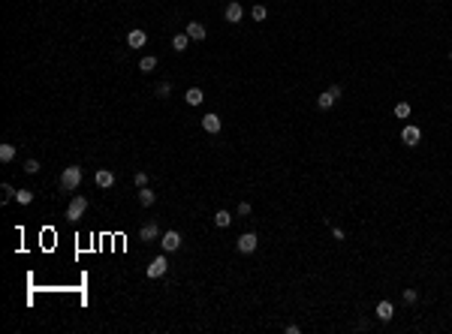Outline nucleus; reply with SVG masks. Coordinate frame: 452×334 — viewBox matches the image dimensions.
Here are the masks:
<instances>
[{
    "label": "nucleus",
    "mask_w": 452,
    "mask_h": 334,
    "mask_svg": "<svg viewBox=\"0 0 452 334\" xmlns=\"http://www.w3.org/2000/svg\"><path fill=\"white\" fill-rule=\"evenodd\" d=\"M82 184V169L79 166H66L63 172H61V187L63 190H76Z\"/></svg>",
    "instance_id": "f257e3e1"
},
{
    "label": "nucleus",
    "mask_w": 452,
    "mask_h": 334,
    "mask_svg": "<svg viewBox=\"0 0 452 334\" xmlns=\"http://www.w3.org/2000/svg\"><path fill=\"white\" fill-rule=\"evenodd\" d=\"M341 99V84H332V87H329V91H323L320 94V99H317V105H320V109L326 112V109H332V105Z\"/></svg>",
    "instance_id": "f03ea898"
},
{
    "label": "nucleus",
    "mask_w": 452,
    "mask_h": 334,
    "mask_svg": "<svg viewBox=\"0 0 452 334\" xmlns=\"http://www.w3.org/2000/svg\"><path fill=\"white\" fill-rule=\"evenodd\" d=\"M84 211H88V199H84V196H76L73 202L66 205V217H69V220H82Z\"/></svg>",
    "instance_id": "7ed1b4c3"
},
{
    "label": "nucleus",
    "mask_w": 452,
    "mask_h": 334,
    "mask_svg": "<svg viewBox=\"0 0 452 334\" xmlns=\"http://www.w3.org/2000/svg\"><path fill=\"white\" fill-rule=\"evenodd\" d=\"M235 247H238V253H245V256H247V253H253V250L259 247V238H256L253 232H245V235L235 241Z\"/></svg>",
    "instance_id": "20e7f679"
},
{
    "label": "nucleus",
    "mask_w": 452,
    "mask_h": 334,
    "mask_svg": "<svg viewBox=\"0 0 452 334\" xmlns=\"http://www.w3.org/2000/svg\"><path fill=\"white\" fill-rule=\"evenodd\" d=\"M401 142H404L407 148H416V145L422 142V130H419V127H413V124L404 127V130H401Z\"/></svg>",
    "instance_id": "39448f33"
},
{
    "label": "nucleus",
    "mask_w": 452,
    "mask_h": 334,
    "mask_svg": "<svg viewBox=\"0 0 452 334\" xmlns=\"http://www.w3.org/2000/svg\"><path fill=\"white\" fill-rule=\"evenodd\" d=\"M166 271H169V262H166V256H157V259H151V265H148V277H151V280L163 277Z\"/></svg>",
    "instance_id": "423d86ee"
},
{
    "label": "nucleus",
    "mask_w": 452,
    "mask_h": 334,
    "mask_svg": "<svg viewBox=\"0 0 452 334\" xmlns=\"http://www.w3.org/2000/svg\"><path fill=\"white\" fill-rule=\"evenodd\" d=\"M223 19L229 21V24H238L241 19H245V9H241V3H238V0H232V3L223 9Z\"/></svg>",
    "instance_id": "0eeeda50"
},
{
    "label": "nucleus",
    "mask_w": 452,
    "mask_h": 334,
    "mask_svg": "<svg viewBox=\"0 0 452 334\" xmlns=\"http://www.w3.org/2000/svg\"><path fill=\"white\" fill-rule=\"evenodd\" d=\"M160 244H163V250H166V253H175V250L181 247V235H178L175 229H169V232L160 238Z\"/></svg>",
    "instance_id": "6e6552de"
},
{
    "label": "nucleus",
    "mask_w": 452,
    "mask_h": 334,
    "mask_svg": "<svg viewBox=\"0 0 452 334\" xmlns=\"http://www.w3.org/2000/svg\"><path fill=\"white\" fill-rule=\"evenodd\" d=\"M145 42H148V33H145V30H139V27H136V30L127 33V45H130V48H142Z\"/></svg>",
    "instance_id": "1a4fd4ad"
},
{
    "label": "nucleus",
    "mask_w": 452,
    "mask_h": 334,
    "mask_svg": "<svg viewBox=\"0 0 452 334\" xmlns=\"http://www.w3.org/2000/svg\"><path fill=\"white\" fill-rule=\"evenodd\" d=\"M220 127H223V124H220V118H217L214 112H208V115L202 118V130H205V133L214 136V133H220Z\"/></svg>",
    "instance_id": "9d476101"
},
{
    "label": "nucleus",
    "mask_w": 452,
    "mask_h": 334,
    "mask_svg": "<svg viewBox=\"0 0 452 334\" xmlns=\"http://www.w3.org/2000/svg\"><path fill=\"white\" fill-rule=\"evenodd\" d=\"M139 238H142V241H160V226L157 223H145L142 232H139Z\"/></svg>",
    "instance_id": "9b49d317"
},
{
    "label": "nucleus",
    "mask_w": 452,
    "mask_h": 334,
    "mask_svg": "<svg viewBox=\"0 0 452 334\" xmlns=\"http://www.w3.org/2000/svg\"><path fill=\"white\" fill-rule=\"evenodd\" d=\"M392 316H395V307H392V301H380V304H377V319H380V322H389Z\"/></svg>",
    "instance_id": "f8f14e48"
},
{
    "label": "nucleus",
    "mask_w": 452,
    "mask_h": 334,
    "mask_svg": "<svg viewBox=\"0 0 452 334\" xmlns=\"http://www.w3.org/2000/svg\"><path fill=\"white\" fill-rule=\"evenodd\" d=\"M154 199H157V193H154L151 187H139V205H142V208H151Z\"/></svg>",
    "instance_id": "ddd939ff"
},
{
    "label": "nucleus",
    "mask_w": 452,
    "mask_h": 334,
    "mask_svg": "<svg viewBox=\"0 0 452 334\" xmlns=\"http://www.w3.org/2000/svg\"><path fill=\"white\" fill-rule=\"evenodd\" d=\"M187 37L196 39V42H202V39H205V27H202L199 21H190V24H187Z\"/></svg>",
    "instance_id": "4468645a"
},
{
    "label": "nucleus",
    "mask_w": 452,
    "mask_h": 334,
    "mask_svg": "<svg viewBox=\"0 0 452 334\" xmlns=\"http://www.w3.org/2000/svg\"><path fill=\"white\" fill-rule=\"evenodd\" d=\"M112 184H115V175H112L109 169H100V172H97V187L106 190V187H112Z\"/></svg>",
    "instance_id": "2eb2a0df"
},
{
    "label": "nucleus",
    "mask_w": 452,
    "mask_h": 334,
    "mask_svg": "<svg viewBox=\"0 0 452 334\" xmlns=\"http://www.w3.org/2000/svg\"><path fill=\"white\" fill-rule=\"evenodd\" d=\"M184 99H187V105H199V102L205 99V94L199 91V87H190V91L184 94Z\"/></svg>",
    "instance_id": "dca6fc26"
},
{
    "label": "nucleus",
    "mask_w": 452,
    "mask_h": 334,
    "mask_svg": "<svg viewBox=\"0 0 452 334\" xmlns=\"http://www.w3.org/2000/svg\"><path fill=\"white\" fill-rule=\"evenodd\" d=\"M229 223H232V214H229V211H217V214H214V226H217V229H226Z\"/></svg>",
    "instance_id": "f3484780"
},
{
    "label": "nucleus",
    "mask_w": 452,
    "mask_h": 334,
    "mask_svg": "<svg viewBox=\"0 0 452 334\" xmlns=\"http://www.w3.org/2000/svg\"><path fill=\"white\" fill-rule=\"evenodd\" d=\"M187 42H190L187 33H175V37H172V48L175 51H187Z\"/></svg>",
    "instance_id": "a211bd4d"
},
{
    "label": "nucleus",
    "mask_w": 452,
    "mask_h": 334,
    "mask_svg": "<svg viewBox=\"0 0 452 334\" xmlns=\"http://www.w3.org/2000/svg\"><path fill=\"white\" fill-rule=\"evenodd\" d=\"M139 69H142V73H154V69H157V58H142V60H139Z\"/></svg>",
    "instance_id": "6ab92c4d"
},
{
    "label": "nucleus",
    "mask_w": 452,
    "mask_h": 334,
    "mask_svg": "<svg viewBox=\"0 0 452 334\" xmlns=\"http://www.w3.org/2000/svg\"><path fill=\"white\" fill-rule=\"evenodd\" d=\"M0 160H3V163H12V160H15V145H0Z\"/></svg>",
    "instance_id": "aec40b11"
},
{
    "label": "nucleus",
    "mask_w": 452,
    "mask_h": 334,
    "mask_svg": "<svg viewBox=\"0 0 452 334\" xmlns=\"http://www.w3.org/2000/svg\"><path fill=\"white\" fill-rule=\"evenodd\" d=\"M250 15H253V21H266V19H268V9H266L263 3H256V6L250 9Z\"/></svg>",
    "instance_id": "412c9836"
},
{
    "label": "nucleus",
    "mask_w": 452,
    "mask_h": 334,
    "mask_svg": "<svg viewBox=\"0 0 452 334\" xmlns=\"http://www.w3.org/2000/svg\"><path fill=\"white\" fill-rule=\"evenodd\" d=\"M410 112H413V109H410V102H398V105H395V118H401V120L410 118Z\"/></svg>",
    "instance_id": "4be33fe9"
},
{
    "label": "nucleus",
    "mask_w": 452,
    "mask_h": 334,
    "mask_svg": "<svg viewBox=\"0 0 452 334\" xmlns=\"http://www.w3.org/2000/svg\"><path fill=\"white\" fill-rule=\"evenodd\" d=\"M15 199H19V205H30L33 202V193L30 190H19V193H15Z\"/></svg>",
    "instance_id": "5701e85b"
},
{
    "label": "nucleus",
    "mask_w": 452,
    "mask_h": 334,
    "mask_svg": "<svg viewBox=\"0 0 452 334\" xmlns=\"http://www.w3.org/2000/svg\"><path fill=\"white\" fill-rule=\"evenodd\" d=\"M169 94H172V84H169V81H160V84H157V97H163V99H166Z\"/></svg>",
    "instance_id": "b1692460"
},
{
    "label": "nucleus",
    "mask_w": 452,
    "mask_h": 334,
    "mask_svg": "<svg viewBox=\"0 0 452 334\" xmlns=\"http://www.w3.org/2000/svg\"><path fill=\"white\" fill-rule=\"evenodd\" d=\"M133 184H136V187H148V175H145V172H136V175H133Z\"/></svg>",
    "instance_id": "393cba45"
},
{
    "label": "nucleus",
    "mask_w": 452,
    "mask_h": 334,
    "mask_svg": "<svg viewBox=\"0 0 452 334\" xmlns=\"http://www.w3.org/2000/svg\"><path fill=\"white\" fill-rule=\"evenodd\" d=\"M24 172H27V175H37V172H40V163H37V160H27V163H24Z\"/></svg>",
    "instance_id": "a878e982"
},
{
    "label": "nucleus",
    "mask_w": 452,
    "mask_h": 334,
    "mask_svg": "<svg viewBox=\"0 0 452 334\" xmlns=\"http://www.w3.org/2000/svg\"><path fill=\"white\" fill-rule=\"evenodd\" d=\"M416 298H419V295H416V289H404V301L407 304H416Z\"/></svg>",
    "instance_id": "bb28decb"
},
{
    "label": "nucleus",
    "mask_w": 452,
    "mask_h": 334,
    "mask_svg": "<svg viewBox=\"0 0 452 334\" xmlns=\"http://www.w3.org/2000/svg\"><path fill=\"white\" fill-rule=\"evenodd\" d=\"M9 199H15V190L9 184H3V202H9Z\"/></svg>",
    "instance_id": "cd10ccee"
},
{
    "label": "nucleus",
    "mask_w": 452,
    "mask_h": 334,
    "mask_svg": "<svg viewBox=\"0 0 452 334\" xmlns=\"http://www.w3.org/2000/svg\"><path fill=\"white\" fill-rule=\"evenodd\" d=\"M238 214H241V217H247V214H250V205H247V202H241V205H238Z\"/></svg>",
    "instance_id": "c85d7f7f"
},
{
    "label": "nucleus",
    "mask_w": 452,
    "mask_h": 334,
    "mask_svg": "<svg viewBox=\"0 0 452 334\" xmlns=\"http://www.w3.org/2000/svg\"><path fill=\"white\" fill-rule=\"evenodd\" d=\"M449 58H452V51H449Z\"/></svg>",
    "instance_id": "c756f323"
}]
</instances>
